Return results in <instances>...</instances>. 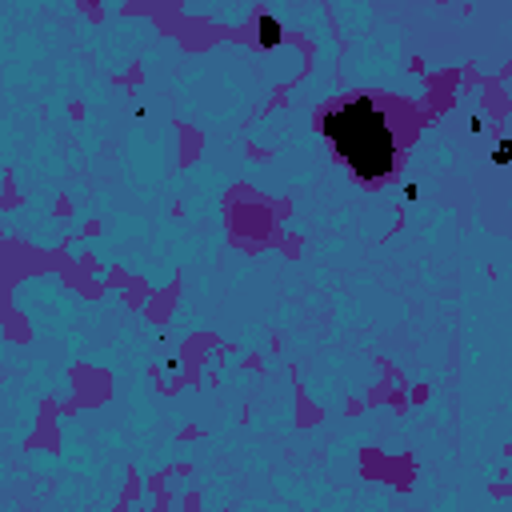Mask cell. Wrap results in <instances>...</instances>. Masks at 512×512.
<instances>
[{
  "label": "cell",
  "instance_id": "6da1fadb",
  "mask_svg": "<svg viewBox=\"0 0 512 512\" xmlns=\"http://www.w3.org/2000/svg\"><path fill=\"white\" fill-rule=\"evenodd\" d=\"M328 140L336 144V152L360 172V176H376L388 172L392 164V136L384 128V120L376 116V108L368 100L344 104L324 120Z\"/></svg>",
  "mask_w": 512,
  "mask_h": 512
}]
</instances>
